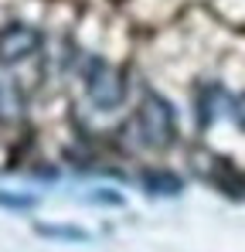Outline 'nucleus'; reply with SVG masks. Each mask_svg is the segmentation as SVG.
Returning <instances> with one entry per match:
<instances>
[{
	"mask_svg": "<svg viewBox=\"0 0 245 252\" xmlns=\"http://www.w3.org/2000/svg\"><path fill=\"white\" fill-rule=\"evenodd\" d=\"M136 126H140V136L147 147L167 150L174 143V106L157 92H147L136 109Z\"/></svg>",
	"mask_w": 245,
	"mask_h": 252,
	"instance_id": "f257e3e1",
	"label": "nucleus"
},
{
	"mask_svg": "<svg viewBox=\"0 0 245 252\" xmlns=\"http://www.w3.org/2000/svg\"><path fill=\"white\" fill-rule=\"evenodd\" d=\"M85 85H89V99L99 106V109H116L126 95V82H122V72L106 65V62H92L89 75H85Z\"/></svg>",
	"mask_w": 245,
	"mask_h": 252,
	"instance_id": "f03ea898",
	"label": "nucleus"
},
{
	"mask_svg": "<svg viewBox=\"0 0 245 252\" xmlns=\"http://www.w3.org/2000/svg\"><path fill=\"white\" fill-rule=\"evenodd\" d=\"M38 48H41V34L31 28V24L14 21V24L0 28V62H3V65L24 62V58H31Z\"/></svg>",
	"mask_w": 245,
	"mask_h": 252,
	"instance_id": "7ed1b4c3",
	"label": "nucleus"
},
{
	"mask_svg": "<svg viewBox=\"0 0 245 252\" xmlns=\"http://www.w3.org/2000/svg\"><path fill=\"white\" fill-rule=\"evenodd\" d=\"M198 160H204L201 154H198ZM198 170H201L211 184H218L225 194H232V198H242V194H245V177L232 167L228 160H221V157H208L204 164H198Z\"/></svg>",
	"mask_w": 245,
	"mask_h": 252,
	"instance_id": "20e7f679",
	"label": "nucleus"
},
{
	"mask_svg": "<svg viewBox=\"0 0 245 252\" xmlns=\"http://www.w3.org/2000/svg\"><path fill=\"white\" fill-rule=\"evenodd\" d=\"M143 188H147V194H160V198H174V194H181V177L177 174H170V170H147L143 177Z\"/></svg>",
	"mask_w": 245,
	"mask_h": 252,
	"instance_id": "39448f33",
	"label": "nucleus"
},
{
	"mask_svg": "<svg viewBox=\"0 0 245 252\" xmlns=\"http://www.w3.org/2000/svg\"><path fill=\"white\" fill-rule=\"evenodd\" d=\"M34 232L44 239H61V242H89V232L75 225H38Z\"/></svg>",
	"mask_w": 245,
	"mask_h": 252,
	"instance_id": "423d86ee",
	"label": "nucleus"
},
{
	"mask_svg": "<svg viewBox=\"0 0 245 252\" xmlns=\"http://www.w3.org/2000/svg\"><path fill=\"white\" fill-rule=\"evenodd\" d=\"M214 95H218V89L214 85H208L198 92V126H211L214 123Z\"/></svg>",
	"mask_w": 245,
	"mask_h": 252,
	"instance_id": "0eeeda50",
	"label": "nucleus"
},
{
	"mask_svg": "<svg viewBox=\"0 0 245 252\" xmlns=\"http://www.w3.org/2000/svg\"><path fill=\"white\" fill-rule=\"evenodd\" d=\"M38 205V198L31 194H14V191H0V208H10V211H28Z\"/></svg>",
	"mask_w": 245,
	"mask_h": 252,
	"instance_id": "6e6552de",
	"label": "nucleus"
},
{
	"mask_svg": "<svg viewBox=\"0 0 245 252\" xmlns=\"http://www.w3.org/2000/svg\"><path fill=\"white\" fill-rule=\"evenodd\" d=\"M89 201H95V205H122V194H113L109 188H102L99 194H92Z\"/></svg>",
	"mask_w": 245,
	"mask_h": 252,
	"instance_id": "1a4fd4ad",
	"label": "nucleus"
},
{
	"mask_svg": "<svg viewBox=\"0 0 245 252\" xmlns=\"http://www.w3.org/2000/svg\"><path fill=\"white\" fill-rule=\"evenodd\" d=\"M232 116H235V123L245 129V92L235 99V102H232Z\"/></svg>",
	"mask_w": 245,
	"mask_h": 252,
	"instance_id": "9d476101",
	"label": "nucleus"
}]
</instances>
